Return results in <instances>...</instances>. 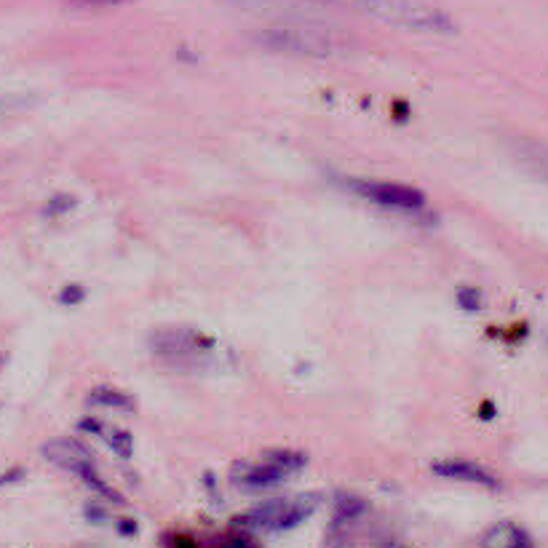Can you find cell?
Returning <instances> with one entry per match:
<instances>
[{"label":"cell","mask_w":548,"mask_h":548,"mask_svg":"<svg viewBox=\"0 0 548 548\" xmlns=\"http://www.w3.org/2000/svg\"><path fill=\"white\" fill-rule=\"evenodd\" d=\"M321 3H337L345 9L361 11L377 22L415 30V33H450L452 30L450 17L444 11L418 0H321Z\"/></svg>","instance_id":"cell-1"},{"label":"cell","mask_w":548,"mask_h":548,"mask_svg":"<svg viewBox=\"0 0 548 548\" xmlns=\"http://www.w3.org/2000/svg\"><path fill=\"white\" fill-rule=\"evenodd\" d=\"M316 506H319L316 495L268 500V503L238 516L236 524L244 527L246 532H287L292 527H300L316 511Z\"/></svg>","instance_id":"cell-2"},{"label":"cell","mask_w":548,"mask_h":548,"mask_svg":"<svg viewBox=\"0 0 548 548\" xmlns=\"http://www.w3.org/2000/svg\"><path fill=\"white\" fill-rule=\"evenodd\" d=\"M262 41L268 43L270 49L292 51V54H308V57H327L340 46L337 38L321 27L308 25H284L270 27L262 33Z\"/></svg>","instance_id":"cell-3"},{"label":"cell","mask_w":548,"mask_h":548,"mask_svg":"<svg viewBox=\"0 0 548 548\" xmlns=\"http://www.w3.org/2000/svg\"><path fill=\"white\" fill-rule=\"evenodd\" d=\"M353 190L359 196L369 198L372 204L388 206V209H401V212H418L426 206V196L418 188L409 185H399V182H369L359 180L351 182Z\"/></svg>","instance_id":"cell-4"},{"label":"cell","mask_w":548,"mask_h":548,"mask_svg":"<svg viewBox=\"0 0 548 548\" xmlns=\"http://www.w3.org/2000/svg\"><path fill=\"white\" fill-rule=\"evenodd\" d=\"M289 476V471L279 468L276 463H236L230 468V482L241 487V490H268L276 487Z\"/></svg>","instance_id":"cell-5"},{"label":"cell","mask_w":548,"mask_h":548,"mask_svg":"<svg viewBox=\"0 0 548 548\" xmlns=\"http://www.w3.org/2000/svg\"><path fill=\"white\" fill-rule=\"evenodd\" d=\"M212 343H206L204 337H193L188 332H177V329H166L161 335L153 337V351L166 361H193L198 359L201 348H209Z\"/></svg>","instance_id":"cell-6"},{"label":"cell","mask_w":548,"mask_h":548,"mask_svg":"<svg viewBox=\"0 0 548 548\" xmlns=\"http://www.w3.org/2000/svg\"><path fill=\"white\" fill-rule=\"evenodd\" d=\"M41 455L49 460L51 466L65 468L70 474H78L81 468L94 463L91 452L86 450V444L75 442V439H51V442L41 447Z\"/></svg>","instance_id":"cell-7"},{"label":"cell","mask_w":548,"mask_h":548,"mask_svg":"<svg viewBox=\"0 0 548 548\" xmlns=\"http://www.w3.org/2000/svg\"><path fill=\"white\" fill-rule=\"evenodd\" d=\"M436 476H447V479H455V482H468L479 484V487H490V490H498L500 482L498 476L487 471L479 463H471V460H436L434 466Z\"/></svg>","instance_id":"cell-8"},{"label":"cell","mask_w":548,"mask_h":548,"mask_svg":"<svg viewBox=\"0 0 548 548\" xmlns=\"http://www.w3.org/2000/svg\"><path fill=\"white\" fill-rule=\"evenodd\" d=\"M482 548H535L532 546L530 532L514 522L492 524L490 530L482 535Z\"/></svg>","instance_id":"cell-9"},{"label":"cell","mask_w":548,"mask_h":548,"mask_svg":"<svg viewBox=\"0 0 548 548\" xmlns=\"http://www.w3.org/2000/svg\"><path fill=\"white\" fill-rule=\"evenodd\" d=\"M91 407H110V409H134V399L129 393L118 391V388H110V385H97L94 391L89 393Z\"/></svg>","instance_id":"cell-10"},{"label":"cell","mask_w":548,"mask_h":548,"mask_svg":"<svg viewBox=\"0 0 548 548\" xmlns=\"http://www.w3.org/2000/svg\"><path fill=\"white\" fill-rule=\"evenodd\" d=\"M364 511H367V503H364L361 498H356V495H348V492L337 495V514H335L337 524L356 522Z\"/></svg>","instance_id":"cell-11"},{"label":"cell","mask_w":548,"mask_h":548,"mask_svg":"<svg viewBox=\"0 0 548 548\" xmlns=\"http://www.w3.org/2000/svg\"><path fill=\"white\" fill-rule=\"evenodd\" d=\"M78 479H81V482H86L91 487V490L97 492V495H102V498H107V500H113V503H123V498L121 495H118V492L113 490V487H110V484L105 482V479H99V474H97V468H94V463H91V466H86V468H81V471H78Z\"/></svg>","instance_id":"cell-12"},{"label":"cell","mask_w":548,"mask_h":548,"mask_svg":"<svg viewBox=\"0 0 548 548\" xmlns=\"http://www.w3.org/2000/svg\"><path fill=\"white\" fill-rule=\"evenodd\" d=\"M524 164L530 166L532 172L540 174L548 182V148L546 145H522Z\"/></svg>","instance_id":"cell-13"},{"label":"cell","mask_w":548,"mask_h":548,"mask_svg":"<svg viewBox=\"0 0 548 548\" xmlns=\"http://www.w3.org/2000/svg\"><path fill=\"white\" fill-rule=\"evenodd\" d=\"M265 460L276 463V466L284 468V471H289V474H295V471H300V468L305 466V455L303 452H295V450H273L265 455Z\"/></svg>","instance_id":"cell-14"},{"label":"cell","mask_w":548,"mask_h":548,"mask_svg":"<svg viewBox=\"0 0 548 548\" xmlns=\"http://www.w3.org/2000/svg\"><path fill=\"white\" fill-rule=\"evenodd\" d=\"M102 439H105L107 444H110V450L115 452V455H121V458H129L131 455V447H134V439H131L129 431H123V428H115V431H102Z\"/></svg>","instance_id":"cell-15"},{"label":"cell","mask_w":548,"mask_h":548,"mask_svg":"<svg viewBox=\"0 0 548 548\" xmlns=\"http://www.w3.org/2000/svg\"><path fill=\"white\" fill-rule=\"evenodd\" d=\"M75 204H78V198L75 196H70V193H57L49 204L43 206V214H46V217H62V214L73 212Z\"/></svg>","instance_id":"cell-16"},{"label":"cell","mask_w":548,"mask_h":548,"mask_svg":"<svg viewBox=\"0 0 548 548\" xmlns=\"http://www.w3.org/2000/svg\"><path fill=\"white\" fill-rule=\"evenodd\" d=\"M458 305L468 313L482 311V308H484L482 292H479V289H474V287H460L458 289Z\"/></svg>","instance_id":"cell-17"},{"label":"cell","mask_w":548,"mask_h":548,"mask_svg":"<svg viewBox=\"0 0 548 548\" xmlns=\"http://www.w3.org/2000/svg\"><path fill=\"white\" fill-rule=\"evenodd\" d=\"M83 297H86V287H81V284H67L62 292H59V303L62 305H81Z\"/></svg>","instance_id":"cell-18"},{"label":"cell","mask_w":548,"mask_h":548,"mask_svg":"<svg viewBox=\"0 0 548 548\" xmlns=\"http://www.w3.org/2000/svg\"><path fill=\"white\" fill-rule=\"evenodd\" d=\"M129 0H70L75 9H105V6H123Z\"/></svg>","instance_id":"cell-19"},{"label":"cell","mask_w":548,"mask_h":548,"mask_svg":"<svg viewBox=\"0 0 548 548\" xmlns=\"http://www.w3.org/2000/svg\"><path fill=\"white\" fill-rule=\"evenodd\" d=\"M212 548H252V543H249V538H244V535H236V538L220 540V543Z\"/></svg>","instance_id":"cell-20"},{"label":"cell","mask_w":548,"mask_h":548,"mask_svg":"<svg viewBox=\"0 0 548 548\" xmlns=\"http://www.w3.org/2000/svg\"><path fill=\"white\" fill-rule=\"evenodd\" d=\"M86 516H89L94 524H99V522H105V519H107V511H105V508H99V506H89V508H86Z\"/></svg>","instance_id":"cell-21"},{"label":"cell","mask_w":548,"mask_h":548,"mask_svg":"<svg viewBox=\"0 0 548 548\" xmlns=\"http://www.w3.org/2000/svg\"><path fill=\"white\" fill-rule=\"evenodd\" d=\"M22 476H25V471H22V468H11L9 474H3V476H0V487H3V484L19 482V479H22Z\"/></svg>","instance_id":"cell-22"},{"label":"cell","mask_w":548,"mask_h":548,"mask_svg":"<svg viewBox=\"0 0 548 548\" xmlns=\"http://www.w3.org/2000/svg\"><path fill=\"white\" fill-rule=\"evenodd\" d=\"M118 532H121V535H134V532H137V522H134V519H121V522H118Z\"/></svg>","instance_id":"cell-23"},{"label":"cell","mask_w":548,"mask_h":548,"mask_svg":"<svg viewBox=\"0 0 548 548\" xmlns=\"http://www.w3.org/2000/svg\"><path fill=\"white\" fill-rule=\"evenodd\" d=\"M388 548H407V546H388Z\"/></svg>","instance_id":"cell-24"}]
</instances>
